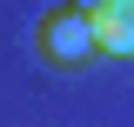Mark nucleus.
I'll list each match as a JSON object with an SVG mask.
<instances>
[{
  "instance_id": "nucleus-1",
  "label": "nucleus",
  "mask_w": 134,
  "mask_h": 127,
  "mask_svg": "<svg viewBox=\"0 0 134 127\" xmlns=\"http://www.w3.org/2000/svg\"><path fill=\"white\" fill-rule=\"evenodd\" d=\"M34 54L47 67H60V74H81L87 60H94V33H87L81 7H54V14H40V27H34Z\"/></svg>"
},
{
  "instance_id": "nucleus-2",
  "label": "nucleus",
  "mask_w": 134,
  "mask_h": 127,
  "mask_svg": "<svg viewBox=\"0 0 134 127\" xmlns=\"http://www.w3.org/2000/svg\"><path fill=\"white\" fill-rule=\"evenodd\" d=\"M94 33V54L107 60H134V0H74Z\"/></svg>"
}]
</instances>
